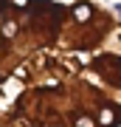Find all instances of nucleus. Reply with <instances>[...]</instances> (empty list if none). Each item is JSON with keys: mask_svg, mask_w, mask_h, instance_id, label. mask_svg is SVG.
<instances>
[{"mask_svg": "<svg viewBox=\"0 0 121 127\" xmlns=\"http://www.w3.org/2000/svg\"><path fill=\"white\" fill-rule=\"evenodd\" d=\"M0 127H121V17L99 0H0Z\"/></svg>", "mask_w": 121, "mask_h": 127, "instance_id": "f257e3e1", "label": "nucleus"}]
</instances>
